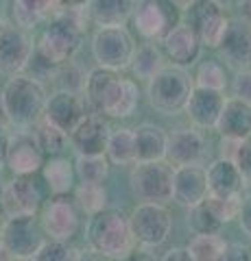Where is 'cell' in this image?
I'll use <instances>...</instances> for the list:
<instances>
[{"mask_svg": "<svg viewBox=\"0 0 251 261\" xmlns=\"http://www.w3.org/2000/svg\"><path fill=\"white\" fill-rule=\"evenodd\" d=\"M85 100L96 113L107 118H129L138 107L140 89L131 79H123L118 72L94 68L87 72L83 83Z\"/></svg>", "mask_w": 251, "mask_h": 261, "instance_id": "1", "label": "cell"}, {"mask_svg": "<svg viewBox=\"0 0 251 261\" xmlns=\"http://www.w3.org/2000/svg\"><path fill=\"white\" fill-rule=\"evenodd\" d=\"M87 242L94 252L107 257L109 261H125L135 246L131 228H129V218L114 207L103 209L101 214L90 218Z\"/></svg>", "mask_w": 251, "mask_h": 261, "instance_id": "2", "label": "cell"}, {"mask_svg": "<svg viewBox=\"0 0 251 261\" xmlns=\"http://www.w3.org/2000/svg\"><path fill=\"white\" fill-rule=\"evenodd\" d=\"M0 96H3L11 126L29 128L44 118L48 94H46V87L35 76L20 74L9 79Z\"/></svg>", "mask_w": 251, "mask_h": 261, "instance_id": "3", "label": "cell"}, {"mask_svg": "<svg viewBox=\"0 0 251 261\" xmlns=\"http://www.w3.org/2000/svg\"><path fill=\"white\" fill-rule=\"evenodd\" d=\"M192 87L194 81L190 79L188 72L175 68V65H166L159 74L149 81V102L162 116H177L186 109Z\"/></svg>", "mask_w": 251, "mask_h": 261, "instance_id": "4", "label": "cell"}, {"mask_svg": "<svg viewBox=\"0 0 251 261\" xmlns=\"http://www.w3.org/2000/svg\"><path fill=\"white\" fill-rule=\"evenodd\" d=\"M81 42H83V33L61 20H51L35 42L33 57L48 70L61 68L75 59V55L81 50Z\"/></svg>", "mask_w": 251, "mask_h": 261, "instance_id": "5", "label": "cell"}, {"mask_svg": "<svg viewBox=\"0 0 251 261\" xmlns=\"http://www.w3.org/2000/svg\"><path fill=\"white\" fill-rule=\"evenodd\" d=\"M129 187L138 200L164 205L173 198V168L166 161L133 163L129 172Z\"/></svg>", "mask_w": 251, "mask_h": 261, "instance_id": "6", "label": "cell"}, {"mask_svg": "<svg viewBox=\"0 0 251 261\" xmlns=\"http://www.w3.org/2000/svg\"><path fill=\"white\" fill-rule=\"evenodd\" d=\"M135 53L133 35L125 27L118 29H99L92 37V57L99 68L118 72L131 65Z\"/></svg>", "mask_w": 251, "mask_h": 261, "instance_id": "7", "label": "cell"}, {"mask_svg": "<svg viewBox=\"0 0 251 261\" xmlns=\"http://www.w3.org/2000/svg\"><path fill=\"white\" fill-rule=\"evenodd\" d=\"M129 228L138 244H142L144 248H157L171 235L173 216L166 205L140 202L129 216Z\"/></svg>", "mask_w": 251, "mask_h": 261, "instance_id": "8", "label": "cell"}, {"mask_svg": "<svg viewBox=\"0 0 251 261\" xmlns=\"http://www.w3.org/2000/svg\"><path fill=\"white\" fill-rule=\"evenodd\" d=\"M0 235H3V244H5L7 255L11 259L33 261V257L39 252V248L46 244L42 224L37 222L35 216L5 220V224L0 226Z\"/></svg>", "mask_w": 251, "mask_h": 261, "instance_id": "9", "label": "cell"}, {"mask_svg": "<svg viewBox=\"0 0 251 261\" xmlns=\"http://www.w3.org/2000/svg\"><path fill=\"white\" fill-rule=\"evenodd\" d=\"M33 53L35 42L27 31L18 29L13 22H0V74L20 76L33 59Z\"/></svg>", "mask_w": 251, "mask_h": 261, "instance_id": "10", "label": "cell"}, {"mask_svg": "<svg viewBox=\"0 0 251 261\" xmlns=\"http://www.w3.org/2000/svg\"><path fill=\"white\" fill-rule=\"evenodd\" d=\"M44 235L53 242H70L81 228V211L70 196H51L39 218Z\"/></svg>", "mask_w": 251, "mask_h": 261, "instance_id": "11", "label": "cell"}, {"mask_svg": "<svg viewBox=\"0 0 251 261\" xmlns=\"http://www.w3.org/2000/svg\"><path fill=\"white\" fill-rule=\"evenodd\" d=\"M133 27L144 39L149 42H162L177 24L179 13L173 3H162V0H142L133 7Z\"/></svg>", "mask_w": 251, "mask_h": 261, "instance_id": "12", "label": "cell"}, {"mask_svg": "<svg viewBox=\"0 0 251 261\" xmlns=\"http://www.w3.org/2000/svg\"><path fill=\"white\" fill-rule=\"evenodd\" d=\"M42 190H39L33 176H13L3 187L0 214L5 216V220L35 216L42 207Z\"/></svg>", "mask_w": 251, "mask_h": 261, "instance_id": "13", "label": "cell"}, {"mask_svg": "<svg viewBox=\"0 0 251 261\" xmlns=\"http://www.w3.org/2000/svg\"><path fill=\"white\" fill-rule=\"evenodd\" d=\"M188 18L190 27L199 35L201 46L218 48L221 42L227 35L232 27V20L227 18L221 3H212V0H201V3L188 5Z\"/></svg>", "mask_w": 251, "mask_h": 261, "instance_id": "14", "label": "cell"}, {"mask_svg": "<svg viewBox=\"0 0 251 261\" xmlns=\"http://www.w3.org/2000/svg\"><path fill=\"white\" fill-rule=\"evenodd\" d=\"M85 102L77 92L70 89H59L46 98V107H44V122H48L51 126L59 128L61 133L70 135L81 122L85 120Z\"/></svg>", "mask_w": 251, "mask_h": 261, "instance_id": "15", "label": "cell"}, {"mask_svg": "<svg viewBox=\"0 0 251 261\" xmlns=\"http://www.w3.org/2000/svg\"><path fill=\"white\" fill-rule=\"evenodd\" d=\"M44 152L39 148L33 133H20L9 135V146H7V168L15 176H33L44 168Z\"/></svg>", "mask_w": 251, "mask_h": 261, "instance_id": "16", "label": "cell"}, {"mask_svg": "<svg viewBox=\"0 0 251 261\" xmlns=\"http://www.w3.org/2000/svg\"><path fill=\"white\" fill-rule=\"evenodd\" d=\"M206 157V140L194 128H177L168 135L166 144V163L175 168L201 166Z\"/></svg>", "mask_w": 251, "mask_h": 261, "instance_id": "17", "label": "cell"}, {"mask_svg": "<svg viewBox=\"0 0 251 261\" xmlns=\"http://www.w3.org/2000/svg\"><path fill=\"white\" fill-rule=\"evenodd\" d=\"M109 133L107 122L99 113H87L85 120L68 135V142L77 150V157H99L105 154Z\"/></svg>", "mask_w": 251, "mask_h": 261, "instance_id": "18", "label": "cell"}, {"mask_svg": "<svg viewBox=\"0 0 251 261\" xmlns=\"http://www.w3.org/2000/svg\"><path fill=\"white\" fill-rule=\"evenodd\" d=\"M208 176L203 166L173 168V200L186 209L201 205L208 198Z\"/></svg>", "mask_w": 251, "mask_h": 261, "instance_id": "19", "label": "cell"}, {"mask_svg": "<svg viewBox=\"0 0 251 261\" xmlns=\"http://www.w3.org/2000/svg\"><path fill=\"white\" fill-rule=\"evenodd\" d=\"M223 68L242 72L251 68V27L245 22H232L227 35L216 48Z\"/></svg>", "mask_w": 251, "mask_h": 261, "instance_id": "20", "label": "cell"}, {"mask_svg": "<svg viewBox=\"0 0 251 261\" xmlns=\"http://www.w3.org/2000/svg\"><path fill=\"white\" fill-rule=\"evenodd\" d=\"M162 44H164L166 57L173 61L175 68H181V70H186L192 63H197V59L201 57V48H203L199 42V35L194 33V29L188 22L177 24V27L162 39Z\"/></svg>", "mask_w": 251, "mask_h": 261, "instance_id": "21", "label": "cell"}, {"mask_svg": "<svg viewBox=\"0 0 251 261\" xmlns=\"http://www.w3.org/2000/svg\"><path fill=\"white\" fill-rule=\"evenodd\" d=\"M225 100H227V98L223 96V92L192 87L190 98H188V102H186L184 111L188 113L190 122L197 128H216V122L221 118Z\"/></svg>", "mask_w": 251, "mask_h": 261, "instance_id": "22", "label": "cell"}, {"mask_svg": "<svg viewBox=\"0 0 251 261\" xmlns=\"http://www.w3.org/2000/svg\"><path fill=\"white\" fill-rule=\"evenodd\" d=\"M208 176V192L210 196L216 198H232V196H240L245 181L238 172L236 163L227 159H216L210 163V168L206 170Z\"/></svg>", "mask_w": 251, "mask_h": 261, "instance_id": "23", "label": "cell"}, {"mask_svg": "<svg viewBox=\"0 0 251 261\" xmlns=\"http://www.w3.org/2000/svg\"><path fill=\"white\" fill-rule=\"evenodd\" d=\"M135 137V163H153L166 161V144L168 133L153 122H142L133 128Z\"/></svg>", "mask_w": 251, "mask_h": 261, "instance_id": "24", "label": "cell"}, {"mask_svg": "<svg viewBox=\"0 0 251 261\" xmlns=\"http://www.w3.org/2000/svg\"><path fill=\"white\" fill-rule=\"evenodd\" d=\"M216 130L221 137H230V140L242 142L251 137V107L236 98H227L221 118L216 122Z\"/></svg>", "mask_w": 251, "mask_h": 261, "instance_id": "25", "label": "cell"}, {"mask_svg": "<svg viewBox=\"0 0 251 261\" xmlns=\"http://www.w3.org/2000/svg\"><path fill=\"white\" fill-rule=\"evenodd\" d=\"M59 3H46V0H15L11 3L13 24L22 31H33L39 24H48L57 15Z\"/></svg>", "mask_w": 251, "mask_h": 261, "instance_id": "26", "label": "cell"}, {"mask_svg": "<svg viewBox=\"0 0 251 261\" xmlns=\"http://www.w3.org/2000/svg\"><path fill=\"white\" fill-rule=\"evenodd\" d=\"M133 7L129 0H96L90 3V18L99 29H118L133 15Z\"/></svg>", "mask_w": 251, "mask_h": 261, "instance_id": "27", "label": "cell"}, {"mask_svg": "<svg viewBox=\"0 0 251 261\" xmlns=\"http://www.w3.org/2000/svg\"><path fill=\"white\" fill-rule=\"evenodd\" d=\"M42 176L53 196H68V192L75 187V178H77L75 163L68 157H53L44 161Z\"/></svg>", "mask_w": 251, "mask_h": 261, "instance_id": "28", "label": "cell"}, {"mask_svg": "<svg viewBox=\"0 0 251 261\" xmlns=\"http://www.w3.org/2000/svg\"><path fill=\"white\" fill-rule=\"evenodd\" d=\"M131 72L138 81H151L155 74H159L166 68L164 63V53L159 50L155 44H142L135 48L133 59H131Z\"/></svg>", "mask_w": 251, "mask_h": 261, "instance_id": "29", "label": "cell"}, {"mask_svg": "<svg viewBox=\"0 0 251 261\" xmlns=\"http://www.w3.org/2000/svg\"><path fill=\"white\" fill-rule=\"evenodd\" d=\"M105 157L114 166H131L135 163V137L133 128H116L109 133Z\"/></svg>", "mask_w": 251, "mask_h": 261, "instance_id": "30", "label": "cell"}, {"mask_svg": "<svg viewBox=\"0 0 251 261\" xmlns=\"http://www.w3.org/2000/svg\"><path fill=\"white\" fill-rule=\"evenodd\" d=\"M186 248H188L192 261H227L230 242H225V238H221L218 233L194 235Z\"/></svg>", "mask_w": 251, "mask_h": 261, "instance_id": "31", "label": "cell"}, {"mask_svg": "<svg viewBox=\"0 0 251 261\" xmlns=\"http://www.w3.org/2000/svg\"><path fill=\"white\" fill-rule=\"evenodd\" d=\"M109 166L105 154L99 157H77L75 161V174L81 183H90V185H103V181L109 176Z\"/></svg>", "mask_w": 251, "mask_h": 261, "instance_id": "32", "label": "cell"}, {"mask_svg": "<svg viewBox=\"0 0 251 261\" xmlns=\"http://www.w3.org/2000/svg\"><path fill=\"white\" fill-rule=\"evenodd\" d=\"M75 202L79 211H85L87 216H96L103 209H107V190L103 185H90V183H81L75 187Z\"/></svg>", "mask_w": 251, "mask_h": 261, "instance_id": "33", "label": "cell"}, {"mask_svg": "<svg viewBox=\"0 0 251 261\" xmlns=\"http://www.w3.org/2000/svg\"><path fill=\"white\" fill-rule=\"evenodd\" d=\"M188 226L194 235H214L218 233V228H221V220L214 216L212 207L208 205V200H203L201 205L188 209Z\"/></svg>", "mask_w": 251, "mask_h": 261, "instance_id": "34", "label": "cell"}, {"mask_svg": "<svg viewBox=\"0 0 251 261\" xmlns=\"http://www.w3.org/2000/svg\"><path fill=\"white\" fill-rule=\"evenodd\" d=\"M35 140L39 144V148H42L44 157H59V152L66 148V142H68V135L61 133L59 128L51 126L48 122H37V128H35Z\"/></svg>", "mask_w": 251, "mask_h": 261, "instance_id": "35", "label": "cell"}, {"mask_svg": "<svg viewBox=\"0 0 251 261\" xmlns=\"http://www.w3.org/2000/svg\"><path fill=\"white\" fill-rule=\"evenodd\" d=\"M227 85V74L221 61L208 59L199 65L197 74H194V87L203 89H214V92H223V87Z\"/></svg>", "mask_w": 251, "mask_h": 261, "instance_id": "36", "label": "cell"}, {"mask_svg": "<svg viewBox=\"0 0 251 261\" xmlns=\"http://www.w3.org/2000/svg\"><path fill=\"white\" fill-rule=\"evenodd\" d=\"M81 250L70 242H53L48 240L33 261H79Z\"/></svg>", "mask_w": 251, "mask_h": 261, "instance_id": "37", "label": "cell"}, {"mask_svg": "<svg viewBox=\"0 0 251 261\" xmlns=\"http://www.w3.org/2000/svg\"><path fill=\"white\" fill-rule=\"evenodd\" d=\"M208 205L212 207L214 216L221 220V224L232 222L234 218H238L240 214V205H242V196H232V198H216V196L208 194Z\"/></svg>", "mask_w": 251, "mask_h": 261, "instance_id": "38", "label": "cell"}, {"mask_svg": "<svg viewBox=\"0 0 251 261\" xmlns=\"http://www.w3.org/2000/svg\"><path fill=\"white\" fill-rule=\"evenodd\" d=\"M232 94H234L232 98H236V100L251 107V68L236 72V76L232 81Z\"/></svg>", "mask_w": 251, "mask_h": 261, "instance_id": "39", "label": "cell"}, {"mask_svg": "<svg viewBox=\"0 0 251 261\" xmlns=\"http://www.w3.org/2000/svg\"><path fill=\"white\" fill-rule=\"evenodd\" d=\"M234 163H236V168H238V172L242 176V181H245V185H251V137H247V140L240 142Z\"/></svg>", "mask_w": 251, "mask_h": 261, "instance_id": "40", "label": "cell"}, {"mask_svg": "<svg viewBox=\"0 0 251 261\" xmlns=\"http://www.w3.org/2000/svg\"><path fill=\"white\" fill-rule=\"evenodd\" d=\"M238 146H240V140L221 137V144H218V152H221V157H218V159L234 161V159H236V152H238Z\"/></svg>", "mask_w": 251, "mask_h": 261, "instance_id": "41", "label": "cell"}, {"mask_svg": "<svg viewBox=\"0 0 251 261\" xmlns=\"http://www.w3.org/2000/svg\"><path fill=\"white\" fill-rule=\"evenodd\" d=\"M238 220H240V226L249 238H251V196H247L240 205V214H238Z\"/></svg>", "mask_w": 251, "mask_h": 261, "instance_id": "42", "label": "cell"}, {"mask_svg": "<svg viewBox=\"0 0 251 261\" xmlns=\"http://www.w3.org/2000/svg\"><path fill=\"white\" fill-rule=\"evenodd\" d=\"M227 261H251V250L240 246V244H230Z\"/></svg>", "mask_w": 251, "mask_h": 261, "instance_id": "43", "label": "cell"}, {"mask_svg": "<svg viewBox=\"0 0 251 261\" xmlns=\"http://www.w3.org/2000/svg\"><path fill=\"white\" fill-rule=\"evenodd\" d=\"M162 261H192V257H190V252H188V248H179V246H175V248H171L164 255V259Z\"/></svg>", "mask_w": 251, "mask_h": 261, "instance_id": "44", "label": "cell"}, {"mask_svg": "<svg viewBox=\"0 0 251 261\" xmlns=\"http://www.w3.org/2000/svg\"><path fill=\"white\" fill-rule=\"evenodd\" d=\"M7 146H9V133L0 128V170L7 166Z\"/></svg>", "mask_w": 251, "mask_h": 261, "instance_id": "45", "label": "cell"}, {"mask_svg": "<svg viewBox=\"0 0 251 261\" xmlns=\"http://www.w3.org/2000/svg\"><path fill=\"white\" fill-rule=\"evenodd\" d=\"M125 261H157V259H155V255H151L147 250H133Z\"/></svg>", "mask_w": 251, "mask_h": 261, "instance_id": "46", "label": "cell"}, {"mask_svg": "<svg viewBox=\"0 0 251 261\" xmlns=\"http://www.w3.org/2000/svg\"><path fill=\"white\" fill-rule=\"evenodd\" d=\"M79 261H109V259L103 257V255H99V252H94V250L90 248V250H83V252H81Z\"/></svg>", "mask_w": 251, "mask_h": 261, "instance_id": "47", "label": "cell"}, {"mask_svg": "<svg viewBox=\"0 0 251 261\" xmlns=\"http://www.w3.org/2000/svg\"><path fill=\"white\" fill-rule=\"evenodd\" d=\"M0 128H5V130H9V128H11V122H9V116H7L3 96H0Z\"/></svg>", "mask_w": 251, "mask_h": 261, "instance_id": "48", "label": "cell"}, {"mask_svg": "<svg viewBox=\"0 0 251 261\" xmlns=\"http://www.w3.org/2000/svg\"><path fill=\"white\" fill-rule=\"evenodd\" d=\"M240 18H242V22L251 27V0H247V3H240Z\"/></svg>", "mask_w": 251, "mask_h": 261, "instance_id": "49", "label": "cell"}, {"mask_svg": "<svg viewBox=\"0 0 251 261\" xmlns=\"http://www.w3.org/2000/svg\"><path fill=\"white\" fill-rule=\"evenodd\" d=\"M0 261H11V257L7 255V250H5V244H3V235H0Z\"/></svg>", "mask_w": 251, "mask_h": 261, "instance_id": "50", "label": "cell"}, {"mask_svg": "<svg viewBox=\"0 0 251 261\" xmlns=\"http://www.w3.org/2000/svg\"><path fill=\"white\" fill-rule=\"evenodd\" d=\"M3 187H5V183H3V181H0V196H3Z\"/></svg>", "mask_w": 251, "mask_h": 261, "instance_id": "51", "label": "cell"}, {"mask_svg": "<svg viewBox=\"0 0 251 261\" xmlns=\"http://www.w3.org/2000/svg\"><path fill=\"white\" fill-rule=\"evenodd\" d=\"M0 22H3V5H0Z\"/></svg>", "mask_w": 251, "mask_h": 261, "instance_id": "52", "label": "cell"}, {"mask_svg": "<svg viewBox=\"0 0 251 261\" xmlns=\"http://www.w3.org/2000/svg\"><path fill=\"white\" fill-rule=\"evenodd\" d=\"M11 261H24V259H11Z\"/></svg>", "mask_w": 251, "mask_h": 261, "instance_id": "53", "label": "cell"}]
</instances>
